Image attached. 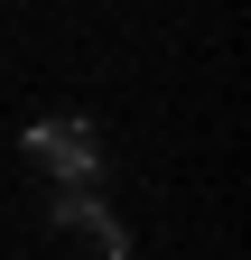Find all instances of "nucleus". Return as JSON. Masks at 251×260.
Wrapping results in <instances>:
<instances>
[{
	"label": "nucleus",
	"instance_id": "1",
	"mask_svg": "<svg viewBox=\"0 0 251 260\" xmlns=\"http://www.w3.org/2000/svg\"><path fill=\"white\" fill-rule=\"evenodd\" d=\"M28 158L47 168V186H56V195H84V186H103V168H112L103 130H93V121H75V112H56V121H28Z\"/></svg>",
	"mask_w": 251,
	"mask_h": 260
},
{
	"label": "nucleus",
	"instance_id": "2",
	"mask_svg": "<svg viewBox=\"0 0 251 260\" xmlns=\"http://www.w3.org/2000/svg\"><path fill=\"white\" fill-rule=\"evenodd\" d=\"M47 223H56L75 251H93V260H131V223L103 205V186H84V195H47Z\"/></svg>",
	"mask_w": 251,
	"mask_h": 260
}]
</instances>
